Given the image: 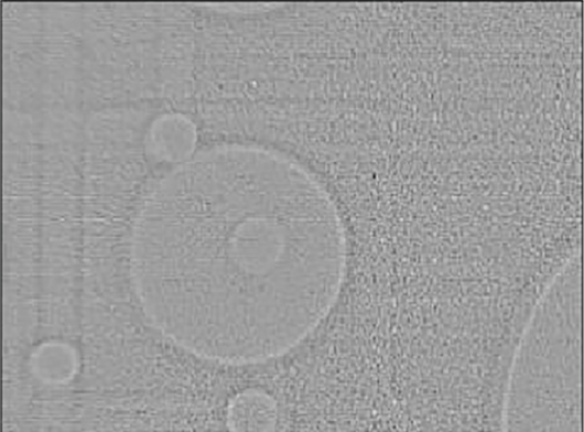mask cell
<instances>
[{
  "mask_svg": "<svg viewBox=\"0 0 584 432\" xmlns=\"http://www.w3.org/2000/svg\"><path fill=\"white\" fill-rule=\"evenodd\" d=\"M152 325L203 358L253 364L305 338L345 276V230L323 185L289 155L206 145L161 174L129 245Z\"/></svg>",
  "mask_w": 584,
  "mask_h": 432,
  "instance_id": "1",
  "label": "cell"
},
{
  "mask_svg": "<svg viewBox=\"0 0 584 432\" xmlns=\"http://www.w3.org/2000/svg\"><path fill=\"white\" fill-rule=\"evenodd\" d=\"M195 11L180 3H83V108L162 104L187 112Z\"/></svg>",
  "mask_w": 584,
  "mask_h": 432,
  "instance_id": "2",
  "label": "cell"
},
{
  "mask_svg": "<svg viewBox=\"0 0 584 432\" xmlns=\"http://www.w3.org/2000/svg\"><path fill=\"white\" fill-rule=\"evenodd\" d=\"M574 258L544 290L513 352L504 426L580 428V261Z\"/></svg>",
  "mask_w": 584,
  "mask_h": 432,
  "instance_id": "3",
  "label": "cell"
},
{
  "mask_svg": "<svg viewBox=\"0 0 584 432\" xmlns=\"http://www.w3.org/2000/svg\"><path fill=\"white\" fill-rule=\"evenodd\" d=\"M42 10L36 115L55 110H84L83 3H42Z\"/></svg>",
  "mask_w": 584,
  "mask_h": 432,
  "instance_id": "4",
  "label": "cell"
},
{
  "mask_svg": "<svg viewBox=\"0 0 584 432\" xmlns=\"http://www.w3.org/2000/svg\"><path fill=\"white\" fill-rule=\"evenodd\" d=\"M3 109L36 115L40 97L42 3L2 4Z\"/></svg>",
  "mask_w": 584,
  "mask_h": 432,
  "instance_id": "5",
  "label": "cell"
},
{
  "mask_svg": "<svg viewBox=\"0 0 584 432\" xmlns=\"http://www.w3.org/2000/svg\"><path fill=\"white\" fill-rule=\"evenodd\" d=\"M199 131L190 114L165 108L149 122L144 151L150 164L161 173L190 159L196 151Z\"/></svg>",
  "mask_w": 584,
  "mask_h": 432,
  "instance_id": "6",
  "label": "cell"
},
{
  "mask_svg": "<svg viewBox=\"0 0 584 432\" xmlns=\"http://www.w3.org/2000/svg\"><path fill=\"white\" fill-rule=\"evenodd\" d=\"M277 424L274 401L260 391L237 396L228 410V426L235 431H268Z\"/></svg>",
  "mask_w": 584,
  "mask_h": 432,
  "instance_id": "7",
  "label": "cell"
}]
</instances>
